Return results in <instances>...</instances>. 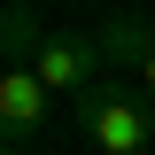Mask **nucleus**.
Wrapping results in <instances>:
<instances>
[{
    "instance_id": "f257e3e1",
    "label": "nucleus",
    "mask_w": 155,
    "mask_h": 155,
    "mask_svg": "<svg viewBox=\"0 0 155 155\" xmlns=\"http://www.w3.org/2000/svg\"><path fill=\"white\" fill-rule=\"evenodd\" d=\"M78 132H85L93 155H147L155 147V109H147V93H124L109 78L93 101H78Z\"/></svg>"
},
{
    "instance_id": "f03ea898",
    "label": "nucleus",
    "mask_w": 155,
    "mask_h": 155,
    "mask_svg": "<svg viewBox=\"0 0 155 155\" xmlns=\"http://www.w3.org/2000/svg\"><path fill=\"white\" fill-rule=\"evenodd\" d=\"M39 85L47 93H70V101H93L101 85H109V47H101V31H47V47H39Z\"/></svg>"
},
{
    "instance_id": "7ed1b4c3",
    "label": "nucleus",
    "mask_w": 155,
    "mask_h": 155,
    "mask_svg": "<svg viewBox=\"0 0 155 155\" xmlns=\"http://www.w3.org/2000/svg\"><path fill=\"white\" fill-rule=\"evenodd\" d=\"M47 109H54V93L39 85V70H8L0 78V132L8 140H31L47 124Z\"/></svg>"
},
{
    "instance_id": "20e7f679",
    "label": "nucleus",
    "mask_w": 155,
    "mask_h": 155,
    "mask_svg": "<svg viewBox=\"0 0 155 155\" xmlns=\"http://www.w3.org/2000/svg\"><path fill=\"white\" fill-rule=\"evenodd\" d=\"M101 31V47H109V62H132V70H147V54H155V31L140 16H109V23H93Z\"/></svg>"
},
{
    "instance_id": "39448f33",
    "label": "nucleus",
    "mask_w": 155,
    "mask_h": 155,
    "mask_svg": "<svg viewBox=\"0 0 155 155\" xmlns=\"http://www.w3.org/2000/svg\"><path fill=\"white\" fill-rule=\"evenodd\" d=\"M0 47H8V62H16V70H31V62H39V47H47V31H39V16L23 8V0L0 16Z\"/></svg>"
},
{
    "instance_id": "423d86ee",
    "label": "nucleus",
    "mask_w": 155,
    "mask_h": 155,
    "mask_svg": "<svg viewBox=\"0 0 155 155\" xmlns=\"http://www.w3.org/2000/svg\"><path fill=\"white\" fill-rule=\"evenodd\" d=\"M140 93H147V109H155V54H147V70H140Z\"/></svg>"
}]
</instances>
